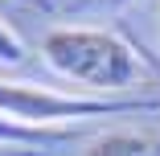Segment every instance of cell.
Instances as JSON below:
<instances>
[{
    "label": "cell",
    "instance_id": "1",
    "mask_svg": "<svg viewBox=\"0 0 160 156\" xmlns=\"http://www.w3.org/2000/svg\"><path fill=\"white\" fill-rule=\"evenodd\" d=\"M41 58L62 78L82 82L86 90H103V95L132 90L144 82L132 41L107 29H53L41 41Z\"/></svg>",
    "mask_w": 160,
    "mask_h": 156
},
{
    "label": "cell",
    "instance_id": "2",
    "mask_svg": "<svg viewBox=\"0 0 160 156\" xmlns=\"http://www.w3.org/2000/svg\"><path fill=\"white\" fill-rule=\"evenodd\" d=\"M152 115L160 99H111V95H62L37 82H0V115L25 128H70L78 119H107V115Z\"/></svg>",
    "mask_w": 160,
    "mask_h": 156
},
{
    "label": "cell",
    "instance_id": "7",
    "mask_svg": "<svg viewBox=\"0 0 160 156\" xmlns=\"http://www.w3.org/2000/svg\"><path fill=\"white\" fill-rule=\"evenodd\" d=\"M82 8H123V4H132V0H78Z\"/></svg>",
    "mask_w": 160,
    "mask_h": 156
},
{
    "label": "cell",
    "instance_id": "5",
    "mask_svg": "<svg viewBox=\"0 0 160 156\" xmlns=\"http://www.w3.org/2000/svg\"><path fill=\"white\" fill-rule=\"evenodd\" d=\"M25 62V41L0 21V66H21Z\"/></svg>",
    "mask_w": 160,
    "mask_h": 156
},
{
    "label": "cell",
    "instance_id": "3",
    "mask_svg": "<svg viewBox=\"0 0 160 156\" xmlns=\"http://www.w3.org/2000/svg\"><path fill=\"white\" fill-rule=\"evenodd\" d=\"M86 156H160V132L156 128H115L94 140Z\"/></svg>",
    "mask_w": 160,
    "mask_h": 156
},
{
    "label": "cell",
    "instance_id": "8",
    "mask_svg": "<svg viewBox=\"0 0 160 156\" xmlns=\"http://www.w3.org/2000/svg\"><path fill=\"white\" fill-rule=\"evenodd\" d=\"M29 4H41V8H49V0H29Z\"/></svg>",
    "mask_w": 160,
    "mask_h": 156
},
{
    "label": "cell",
    "instance_id": "6",
    "mask_svg": "<svg viewBox=\"0 0 160 156\" xmlns=\"http://www.w3.org/2000/svg\"><path fill=\"white\" fill-rule=\"evenodd\" d=\"M123 37L132 41V49H136V58L144 62V66L152 70V78L160 82V53H152V45H144V41H140V37H132V33H123Z\"/></svg>",
    "mask_w": 160,
    "mask_h": 156
},
{
    "label": "cell",
    "instance_id": "4",
    "mask_svg": "<svg viewBox=\"0 0 160 156\" xmlns=\"http://www.w3.org/2000/svg\"><path fill=\"white\" fill-rule=\"evenodd\" d=\"M74 128H25V123L0 115V148H49V144H66Z\"/></svg>",
    "mask_w": 160,
    "mask_h": 156
}]
</instances>
